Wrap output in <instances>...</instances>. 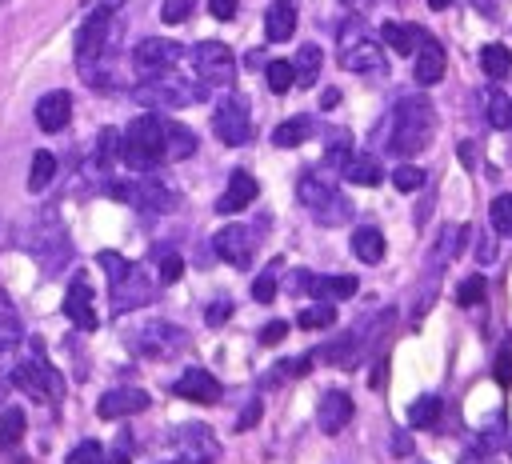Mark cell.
I'll use <instances>...</instances> for the list:
<instances>
[{
    "instance_id": "obj_41",
    "label": "cell",
    "mask_w": 512,
    "mask_h": 464,
    "mask_svg": "<svg viewBox=\"0 0 512 464\" xmlns=\"http://www.w3.org/2000/svg\"><path fill=\"white\" fill-rule=\"evenodd\" d=\"M152 256H156V268H160V280H164V284H176V280L184 276V260H180L176 248H156Z\"/></svg>"
},
{
    "instance_id": "obj_25",
    "label": "cell",
    "mask_w": 512,
    "mask_h": 464,
    "mask_svg": "<svg viewBox=\"0 0 512 464\" xmlns=\"http://www.w3.org/2000/svg\"><path fill=\"white\" fill-rule=\"evenodd\" d=\"M264 32L268 40H288L296 32V0H272L268 12H264Z\"/></svg>"
},
{
    "instance_id": "obj_57",
    "label": "cell",
    "mask_w": 512,
    "mask_h": 464,
    "mask_svg": "<svg viewBox=\"0 0 512 464\" xmlns=\"http://www.w3.org/2000/svg\"><path fill=\"white\" fill-rule=\"evenodd\" d=\"M340 104V88H324V96H320V108H336Z\"/></svg>"
},
{
    "instance_id": "obj_11",
    "label": "cell",
    "mask_w": 512,
    "mask_h": 464,
    "mask_svg": "<svg viewBox=\"0 0 512 464\" xmlns=\"http://www.w3.org/2000/svg\"><path fill=\"white\" fill-rule=\"evenodd\" d=\"M180 56H184V48H180L176 40H168V36H148V40H140V44L132 48V64H136L140 76L172 72V68L180 64Z\"/></svg>"
},
{
    "instance_id": "obj_7",
    "label": "cell",
    "mask_w": 512,
    "mask_h": 464,
    "mask_svg": "<svg viewBox=\"0 0 512 464\" xmlns=\"http://www.w3.org/2000/svg\"><path fill=\"white\" fill-rule=\"evenodd\" d=\"M116 40V12H88L84 24H80V36H76V60L80 68H92L108 44Z\"/></svg>"
},
{
    "instance_id": "obj_1",
    "label": "cell",
    "mask_w": 512,
    "mask_h": 464,
    "mask_svg": "<svg viewBox=\"0 0 512 464\" xmlns=\"http://www.w3.org/2000/svg\"><path fill=\"white\" fill-rule=\"evenodd\" d=\"M432 128H436V112L424 96H404L392 112V132H388V148L396 156H416L428 148L432 140Z\"/></svg>"
},
{
    "instance_id": "obj_59",
    "label": "cell",
    "mask_w": 512,
    "mask_h": 464,
    "mask_svg": "<svg viewBox=\"0 0 512 464\" xmlns=\"http://www.w3.org/2000/svg\"><path fill=\"white\" fill-rule=\"evenodd\" d=\"M472 4H476L484 16H492V12H496V0H472Z\"/></svg>"
},
{
    "instance_id": "obj_30",
    "label": "cell",
    "mask_w": 512,
    "mask_h": 464,
    "mask_svg": "<svg viewBox=\"0 0 512 464\" xmlns=\"http://www.w3.org/2000/svg\"><path fill=\"white\" fill-rule=\"evenodd\" d=\"M420 36H424V28H416V24H396V20H388V24L380 28V40H384V44H392L400 56L416 52Z\"/></svg>"
},
{
    "instance_id": "obj_9",
    "label": "cell",
    "mask_w": 512,
    "mask_h": 464,
    "mask_svg": "<svg viewBox=\"0 0 512 464\" xmlns=\"http://www.w3.org/2000/svg\"><path fill=\"white\" fill-rule=\"evenodd\" d=\"M296 196H300V204L312 208V212L320 216V224H328V228L348 216V204H344V200L332 192V184H328L324 176H316V172H304V176H300Z\"/></svg>"
},
{
    "instance_id": "obj_52",
    "label": "cell",
    "mask_w": 512,
    "mask_h": 464,
    "mask_svg": "<svg viewBox=\"0 0 512 464\" xmlns=\"http://www.w3.org/2000/svg\"><path fill=\"white\" fill-rule=\"evenodd\" d=\"M348 156H352V144H348V140H336V144L328 148V160H324V164H332V168H340V164H344Z\"/></svg>"
},
{
    "instance_id": "obj_53",
    "label": "cell",
    "mask_w": 512,
    "mask_h": 464,
    "mask_svg": "<svg viewBox=\"0 0 512 464\" xmlns=\"http://www.w3.org/2000/svg\"><path fill=\"white\" fill-rule=\"evenodd\" d=\"M224 316H232V300H216V304H208V312H204L208 324H224Z\"/></svg>"
},
{
    "instance_id": "obj_4",
    "label": "cell",
    "mask_w": 512,
    "mask_h": 464,
    "mask_svg": "<svg viewBox=\"0 0 512 464\" xmlns=\"http://www.w3.org/2000/svg\"><path fill=\"white\" fill-rule=\"evenodd\" d=\"M336 52H340V68H348V72H372V68H380V40L368 32V24L364 20H348L344 28H340V44H336Z\"/></svg>"
},
{
    "instance_id": "obj_15",
    "label": "cell",
    "mask_w": 512,
    "mask_h": 464,
    "mask_svg": "<svg viewBox=\"0 0 512 464\" xmlns=\"http://www.w3.org/2000/svg\"><path fill=\"white\" fill-rule=\"evenodd\" d=\"M212 248H216V256H224L232 268H248V264H252V252H256V236H252L248 224H224V228L216 232Z\"/></svg>"
},
{
    "instance_id": "obj_56",
    "label": "cell",
    "mask_w": 512,
    "mask_h": 464,
    "mask_svg": "<svg viewBox=\"0 0 512 464\" xmlns=\"http://www.w3.org/2000/svg\"><path fill=\"white\" fill-rule=\"evenodd\" d=\"M124 0H88V12H116Z\"/></svg>"
},
{
    "instance_id": "obj_17",
    "label": "cell",
    "mask_w": 512,
    "mask_h": 464,
    "mask_svg": "<svg viewBox=\"0 0 512 464\" xmlns=\"http://www.w3.org/2000/svg\"><path fill=\"white\" fill-rule=\"evenodd\" d=\"M172 392L184 396V400H192V404H216L224 388H220V380L208 368H184L180 380L172 384Z\"/></svg>"
},
{
    "instance_id": "obj_31",
    "label": "cell",
    "mask_w": 512,
    "mask_h": 464,
    "mask_svg": "<svg viewBox=\"0 0 512 464\" xmlns=\"http://www.w3.org/2000/svg\"><path fill=\"white\" fill-rule=\"evenodd\" d=\"M480 68H484V76L504 80L512 72V48L508 44H484L480 48Z\"/></svg>"
},
{
    "instance_id": "obj_38",
    "label": "cell",
    "mask_w": 512,
    "mask_h": 464,
    "mask_svg": "<svg viewBox=\"0 0 512 464\" xmlns=\"http://www.w3.org/2000/svg\"><path fill=\"white\" fill-rule=\"evenodd\" d=\"M332 320H336V308H332L328 300L308 304V308L296 316V324H300V328H308V332H316V328H332Z\"/></svg>"
},
{
    "instance_id": "obj_35",
    "label": "cell",
    "mask_w": 512,
    "mask_h": 464,
    "mask_svg": "<svg viewBox=\"0 0 512 464\" xmlns=\"http://www.w3.org/2000/svg\"><path fill=\"white\" fill-rule=\"evenodd\" d=\"M440 412H444L440 396H420V400L408 404V424H412V428H432V424L440 420Z\"/></svg>"
},
{
    "instance_id": "obj_23",
    "label": "cell",
    "mask_w": 512,
    "mask_h": 464,
    "mask_svg": "<svg viewBox=\"0 0 512 464\" xmlns=\"http://www.w3.org/2000/svg\"><path fill=\"white\" fill-rule=\"evenodd\" d=\"M68 120H72V96L68 92L56 88V92L36 100V124L44 132H60V128H68Z\"/></svg>"
},
{
    "instance_id": "obj_47",
    "label": "cell",
    "mask_w": 512,
    "mask_h": 464,
    "mask_svg": "<svg viewBox=\"0 0 512 464\" xmlns=\"http://www.w3.org/2000/svg\"><path fill=\"white\" fill-rule=\"evenodd\" d=\"M392 184H396L400 192H416V188L424 184V172H420L416 164H400V168L392 172Z\"/></svg>"
},
{
    "instance_id": "obj_48",
    "label": "cell",
    "mask_w": 512,
    "mask_h": 464,
    "mask_svg": "<svg viewBox=\"0 0 512 464\" xmlns=\"http://www.w3.org/2000/svg\"><path fill=\"white\" fill-rule=\"evenodd\" d=\"M192 4H196V0H164V4H160V20H164V24H180V20L192 16Z\"/></svg>"
},
{
    "instance_id": "obj_5",
    "label": "cell",
    "mask_w": 512,
    "mask_h": 464,
    "mask_svg": "<svg viewBox=\"0 0 512 464\" xmlns=\"http://www.w3.org/2000/svg\"><path fill=\"white\" fill-rule=\"evenodd\" d=\"M192 68H196L204 88H228L236 80V56L220 40H200L192 48Z\"/></svg>"
},
{
    "instance_id": "obj_19",
    "label": "cell",
    "mask_w": 512,
    "mask_h": 464,
    "mask_svg": "<svg viewBox=\"0 0 512 464\" xmlns=\"http://www.w3.org/2000/svg\"><path fill=\"white\" fill-rule=\"evenodd\" d=\"M412 80H416V84H424V88L444 80V48H440V40H432L428 32H424V36H420V44H416Z\"/></svg>"
},
{
    "instance_id": "obj_16",
    "label": "cell",
    "mask_w": 512,
    "mask_h": 464,
    "mask_svg": "<svg viewBox=\"0 0 512 464\" xmlns=\"http://www.w3.org/2000/svg\"><path fill=\"white\" fill-rule=\"evenodd\" d=\"M352 396L348 392H340V388H328L324 396H320V404H316V424H320V432H328V436H336V432H344L348 424H352Z\"/></svg>"
},
{
    "instance_id": "obj_62",
    "label": "cell",
    "mask_w": 512,
    "mask_h": 464,
    "mask_svg": "<svg viewBox=\"0 0 512 464\" xmlns=\"http://www.w3.org/2000/svg\"><path fill=\"white\" fill-rule=\"evenodd\" d=\"M344 4H348V0H344Z\"/></svg>"
},
{
    "instance_id": "obj_44",
    "label": "cell",
    "mask_w": 512,
    "mask_h": 464,
    "mask_svg": "<svg viewBox=\"0 0 512 464\" xmlns=\"http://www.w3.org/2000/svg\"><path fill=\"white\" fill-rule=\"evenodd\" d=\"M484 288H488V284H484V276H480V272H476V276H464V280H460V288H456V304H464V308L480 304V300H484Z\"/></svg>"
},
{
    "instance_id": "obj_63",
    "label": "cell",
    "mask_w": 512,
    "mask_h": 464,
    "mask_svg": "<svg viewBox=\"0 0 512 464\" xmlns=\"http://www.w3.org/2000/svg\"><path fill=\"white\" fill-rule=\"evenodd\" d=\"M508 128H512V124H508Z\"/></svg>"
},
{
    "instance_id": "obj_10",
    "label": "cell",
    "mask_w": 512,
    "mask_h": 464,
    "mask_svg": "<svg viewBox=\"0 0 512 464\" xmlns=\"http://www.w3.org/2000/svg\"><path fill=\"white\" fill-rule=\"evenodd\" d=\"M132 344H136L140 356L168 360V356H176V352L188 348V332L176 328V324H168V320H152V324H144V328L132 336Z\"/></svg>"
},
{
    "instance_id": "obj_36",
    "label": "cell",
    "mask_w": 512,
    "mask_h": 464,
    "mask_svg": "<svg viewBox=\"0 0 512 464\" xmlns=\"http://www.w3.org/2000/svg\"><path fill=\"white\" fill-rule=\"evenodd\" d=\"M52 176H56V156L40 148V152L32 156V172H28V188H32V192H44V188L52 184Z\"/></svg>"
},
{
    "instance_id": "obj_45",
    "label": "cell",
    "mask_w": 512,
    "mask_h": 464,
    "mask_svg": "<svg viewBox=\"0 0 512 464\" xmlns=\"http://www.w3.org/2000/svg\"><path fill=\"white\" fill-rule=\"evenodd\" d=\"M24 436V416L20 412H0V452L12 448Z\"/></svg>"
},
{
    "instance_id": "obj_22",
    "label": "cell",
    "mask_w": 512,
    "mask_h": 464,
    "mask_svg": "<svg viewBox=\"0 0 512 464\" xmlns=\"http://www.w3.org/2000/svg\"><path fill=\"white\" fill-rule=\"evenodd\" d=\"M20 340H24L20 312H16V304L8 300V292L0 288V368H4V364H12V356H16Z\"/></svg>"
},
{
    "instance_id": "obj_32",
    "label": "cell",
    "mask_w": 512,
    "mask_h": 464,
    "mask_svg": "<svg viewBox=\"0 0 512 464\" xmlns=\"http://www.w3.org/2000/svg\"><path fill=\"white\" fill-rule=\"evenodd\" d=\"M312 132H316V128H312V116H292V120H284V124L272 132V144H276V148H296V144H304Z\"/></svg>"
},
{
    "instance_id": "obj_39",
    "label": "cell",
    "mask_w": 512,
    "mask_h": 464,
    "mask_svg": "<svg viewBox=\"0 0 512 464\" xmlns=\"http://www.w3.org/2000/svg\"><path fill=\"white\" fill-rule=\"evenodd\" d=\"M488 220H492V232L496 236H512V192H504V196L492 200Z\"/></svg>"
},
{
    "instance_id": "obj_51",
    "label": "cell",
    "mask_w": 512,
    "mask_h": 464,
    "mask_svg": "<svg viewBox=\"0 0 512 464\" xmlns=\"http://www.w3.org/2000/svg\"><path fill=\"white\" fill-rule=\"evenodd\" d=\"M284 336H288V320H272V324L260 328V344H276V340H284Z\"/></svg>"
},
{
    "instance_id": "obj_14",
    "label": "cell",
    "mask_w": 512,
    "mask_h": 464,
    "mask_svg": "<svg viewBox=\"0 0 512 464\" xmlns=\"http://www.w3.org/2000/svg\"><path fill=\"white\" fill-rule=\"evenodd\" d=\"M36 256H40V264H44L48 272H56V268L68 260V236H64L56 212H44L40 224H36Z\"/></svg>"
},
{
    "instance_id": "obj_55",
    "label": "cell",
    "mask_w": 512,
    "mask_h": 464,
    "mask_svg": "<svg viewBox=\"0 0 512 464\" xmlns=\"http://www.w3.org/2000/svg\"><path fill=\"white\" fill-rule=\"evenodd\" d=\"M208 8H212L216 20H232L236 16V0H208Z\"/></svg>"
},
{
    "instance_id": "obj_42",
    "label": "cell",
    "mask_w": 512,
    "mask_h": 464,
    "mask_svg": "<svg viewBox=\"0 0 512 464\" xmlns=\"http://www.w3.org/2000/svg\"><path fill=\"white\" fill-rule=\"evenodd\" d=\"M116 160H120V136H116L112 128H104L100 140H96V164H100V168H112Z\"/></svg>"
},
{
    "instance_id": "obj_20",
    "label": "cell",
    "mask_w": 512,
    "mask_h": 464,
    "mask_svg": "<svg viewBox=\"0 0 512 464\" xmlns=\"http://www.w3.org/2000/svg\"><path fill=\"white\" fill-rule=\"evenodd\" d=\"M144 408H148V392H144V388L124 384V388H112V392H104V396H100L96 416L116 420V416H132V412H144Z\"/></svg>"
},
{
    "instance_id": "obj_40",
    "label": "cell",
    "mask_w": 512,
    "mask_h": 464,
    "mask_svg": "<svg viewBox=\"0 0 512 464\" xmlns=\"http://www.w3.org/2000/svg\"><path fill=\"white\" fill-rule=\"evenodd\" d=\"M264 72H268V88H272V92H280V96H284V92L296 84L292 60H268V64H264Z\"/></svg>"
},
{
    "instance_id": "obj_43",
    "label": "cell",
    "mask_w": 512,
    "mask_h": 464,
    "mask_svg": "<svg viewBox=\"0 0 512 464\" xmlns=\"http://www.w3.org/2000/svg\"><path fill=\"white\" fill-rule=\"evenodd\" d=\"M276 272H280V260H272L260 276H256V284H252V296L260 300V304H272L276 300Z\"/></svg>"
},
{
    "instance_id": "obj_2",
    "label": "cell",
    "mask_w": 512,
    "mask_h": 464,
    "mask_svg": "<svg viewBox=\"0 0 512 464\" xmlns=\"http://www.w3.org/2000/svg\"><path fill=\"white\" fill-rule=\"evenodd\" d=\"M120 160L132 172H152L164 164V116H136L120 136Z\"/></svg>"
},
{
    "instance_id": "obj_54",
    "label": "cell",
    "mask_w": 512,
    "mask_h": 464,
    "mask_svg": "<svg viewBox=\"0 0 512 464\" xmlns=\"http://www.w3.org/2000/svg\"><path fill=\"white\" fill-rule=\"evenodd\" d=\"M260 420V400H252V404H244V412H240V420H236V428L244 432V428H252Z\"/></svg>"
},
{
    "instance_id": "obj_61",
    "label": "cell",
    "mask_w": 512,
    "mask_h": 464,
    "mask_svg": "<svg viewBox=\"0 0 512 464\" xmlns=\"http://www.w3.org/2000/svg\"><path fill=\"white\" fill-rule=\"evenodd\" d=\"M104 464H128V456L120 452V456H104Z\"/></svg>"
},
{
    "instance_id": "obj_37",
    "label": "cell",
    "mask_w": 512,
    "mask_h": 464,
    "mask_svg": "<svg viewBox=\"0 0 512 464\" xmlns=\"http://www.w3.org/2000/svg\"><path fill=\"white\" fill-rule=\"evenodd\" d=\"M464 224H448L444 232H440V240H436V248H432V256H436V264H448V260H456V252H460V244H464Z\"/></svg>"
},
{
    "instance_id": "obj_6",
    "label": "cell",
    "mask_w": 512,
    "mask_h": 464,
    "mask_svg": "<svg viewBox=\"0 0 512 464\" xmlns=\"http://www.w3.org/2000/svg\"><path fill=\"white\" fill-rule=\"evenodd\" d=\"M12 380H16V388H20L28 400H36V404H56V400H60V376H56V368H52L48 360H40V356L20 360V364L12 368Z\"/></svg>"
},
{
    "instance_id": "obj_3",
    "label": "cell",
    "mask_w": 512,
    "mask_h": 464,
    "mask_svg": "<svg viewBox=\"0 0 512 464\" xmlns=\"http://www.w3.org/2000/svg\"><path fill=\"white\" fill-rule=\"evenodd\" d=\"M132 96L148 108H188V104L204 100V84L200 80L192 84V80L176 76V68H172V72H160V76H144Z\"/></svg>"
},
{
    "instance_id": "obj_12",
    "label": "cell",
    "mask_w": 512,
    "mask_h": 464,
    "mask_svg": "<svg viewBox=\"0 0 512 464\" xmlns=\"http://www.w3.org/2000/svg\"><path fill=\"white\" fill-rule=\"evenodd\" d=\"M152 296H156L152 276H148L140 264H128L124 276L112 280V312H116V316H120V312H132V308H144Z\"/></svg>"
},
{
    "instance_id": "obj_18",
    "label": "cell",
    "mask_w": 512,
    "mask_h": 464,
    "mask_svg": "<svg viewBox=\"0 0 512 464\" xmlns=\"http://www.w3.org/2000/svg\"><path fill=\"white\" fill-rule=\"evenodd\" d=\"M64 316L76 324V328H84V332H92L100 320H96V304H92V288H88V280L84 276H76L72 284H68V292H64Z\"/></svg>"
},
{
    "instance_id": "obj_24",
    "label": "cell",
    "mask_w": 512,
    "mask_h": 464,
    "mask_svg": "<svg viewBox=\"0 0 512 464\" xmlns=\"http://www.w3.org/2000/svg\"><path fill=\"white\" fill-rule=\"evenodd\" d=\"M256 180L248 176V172H232L228 176V188H224V196L216 200V212L220 216H232V212H240V208H248L252 200H256Z\"/></svg>"
},
{
    "instance_id": "obj_33",
    "label": "cell",
    "mask_w": 512,
    "mask_h": 464,
    "mask_svg": "<svg viewBox=\"0 0 512 464\" xmlns=\"http://www.w3.org/2000/svg\"><path fill=\"white\" fill-rule=\"evenodd\" d=\"M340 172H344L348 184H364V188L380 184V164H376L372 156H348V160L340 164Z\"/></svg>"
},
{
    "instance_id": "obj_28",
    "label": "cell",
    "mask_w": 512,
    "mask_h": 464,
    "mask_svg": "<svg viewBox=\"0 0 512 464\" xmlns=\"http://www.w3.org/2000/svg\"><path fill=\"white\" fill-rule=\"evenodd\" d=\"M352 256H360L364 264H380L384 260V232L372 224H360L352 232Z\"/></svg>"
},
{
    "instance_id": "obj_34",
    "label": "cell",
    "mask_w": 512,
    "mask_h": 464,
    "mask_svg": "<svg viewBox=\"0 0 512 464\" xmlns=\"http://www.w3.org/2000/svg\"><path fill=\"white\" fill-rule=\"evenodd\" d=\"M484 116H488L492 128H508L512 124V96L500 92V88L484 92Z\"/></svg>"
},
{
    "instance_id": "obj_8",
    "label": "cell",
    "mask_w": 512,
    "mask_h": 464,
    "mask_svg": "<svg viewBox=\"0 0 512 464\" xmlns=\"http://www.w3.org/2000/svg\"><path fill=\"white\" fill-rule=\"evenodd\" d=\"M212 132H216V140H224V144H248V136H252V116H248V100L240 96V92H228V96H220V104H216V112H212Z\"/></svg>"
},
{
    "instance_id": "obj_60",
    "label": "cell",
    "mask_w": 512,
    "mask_h": 464,
    "mask_svg": "<svg viewBox=\"0 0 512 464\" xmlns=\"http://www.w3.org/2000/svg\"><path fill=\"white\" fill-rule=\"evenodd\" d=\"M448 4H452V0H428V8H432V12H444Z\"/></svg>"
},
{
    "instance_id": "obj_26",
    "label": "cell",
    "mask_w": 512,
    "mask_h": 464,
    "mask_svg": "<svg viewBox=\"0 0 512 464\" xmlns=\"http://www.w3.org/2000/svg\"><path fill=\"white\" fill-rule=\"evenodd\" d=\"M304 276V272H300ZM304 284H312V292L320 296V300H352L356 296V288H360V280L356 276H304Z\"/></svg>"
},
{
    "instance_id": "obj_46",
    "label": "cell",
    "mask_w": 512,
    "mask_h": 464,
    "mask_svg": "<svg viewBox=\"0 0 512 464\" xmlns=\"http://www.w3.org/2000/svg\"><path fill=\"white\" fill-rule=\"evenodd\" d=\"M64 464H104V444H96V440H80V444L68 452Z\"/></svg>"
},
{
    "instance_id": "obj_21",
    "label": "cell",
    "mask_w": 512,
    "mask_h": 464,
    "mask_svg": "<svg viewBox=\"0 0 512 464\" xmlns=\"http://www.w3.org/2000/svg\"><path fill=\"white\" fill-rule=\"evenodd\" d=\"M132 200H136L140 208H148V212H172V208H180V192H176L168 180H156V176L140 180V184L132 188Z\"/></svg>"
},
{
    "instance_id": "obj_50",
    "label": "cell",
    "mask_w": 512,
    "mask_h": 464,
    "mask_svg": "<svg viewBox=\"0 0 512 464\" xmlns=\"http://www.w3.org/2000/svg\"><path fill=\"white\" fill-rule=\"evenodd\" d=\"M96 264L108 272V280H116V276H124V268H128V260L120 256V252H112V248H104L100 256H96Z\"/></svg>"
},
{
    "instance_id": "obj_13",
    "label": "cell",
    "mask_w": 512,
    "mask_h": 464,
    "mask_svg": "<svg viewBox=\"0 0 512 464\" xmlns=\"http://www.w3.org/2000/svg\"><path fill=\"white\" fill-rule=\"evenodd\" d=\"M172 452H176V464H216V436L204 424H184L176 428Z\"/></svg>"
},
{
    "instance_id": "obj_27",
    "label": "cell",
    "mask_w": 512,
    "mask_h": 464,
    "mask_svg": "<svg viewBox=\"0 0 512 464\" xmlns=\"http://www.w3.org/2000/svg\"><path fill=\"white\" fill-rule=\"evenodd\" d=\"M192 152H196V132L176 120H164V160H188Z\"/></svg>"
},
{
    "instance_id": "obj_58",
    "label": "cell",
    "mask_w": 512,
    "mask_h": 464,
    "mask_svg": "<svg viewBox=\"0 0 512 464\" xmlns=\"http://www.w3.org/2000/svg\"><path fill=\"white\" fill-rule=\"evenodd\" d=\"M476 260H492V240H476Z\"/></svg>"
},
{
    "instance_id": "obj_29",
    "label": "cell",
    "mask_w": 512,
    "mask_h": 464,
    "mask_svg": "<svg viewBox=\"0 0 512 464\" xmlns=\"http://www.w3.org/2000/svg\"><path fill=\"white\" fill-rule=\"evenodd\" d=\"M320 64H324V52H320V44H300V52L292 56V72H296V84L312 88V84H316V76H320Z\"/></svg>"
},
{
    "instance_id": "obj_49",
    "label": "cell",
    "mask_w": 512,
    "mask_h": 464,
    "mask_svg": "<svg viewBox=\"0 0 512 464\" xmlns=\"http://www.w3.org/2000/svg\"><path fill=\"white\" fill-rule=\"evenodd\" d=\"M492 372H496V384H500V388H512V340L496 352V368H492Z\"/></svg>"
}]
</instances>
